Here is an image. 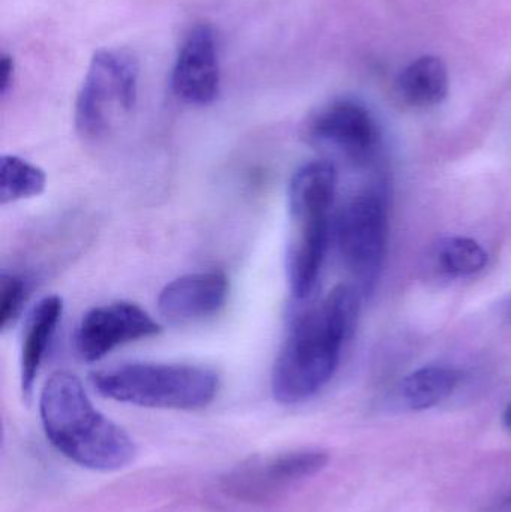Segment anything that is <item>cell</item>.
<instances>
[{
    "instance_id": "cell-1",
    "label": "cell",
    "mask_w": 511,
    "mask_h": 512,
    "mask_svg": "<svg viewBox=\"0 0 511 512\" xmlns=\"http://www.w3.org/2000/svg\"><path fill=\"white\" fill-rule=\"evenodd\" d=\"M363 297L356 285L342 283L296 316L273 366L275 400L284 405L306 402L332 381L345 343L356 330Z\"/></svg>"
},
{
    "instance_id": "cell-2",
    "label": "cell",
    "mask_w": 511,
    "mask_h": 512,
    "mask_svg": "<svg viewBox=\"0 0 511 512\" xmlns=\"http://www.w3.org/2000/svg\"><path fill=\"white\" fill-rule=\"evenodd\" d=\"M39 414L51 445L81 468L116 472L137 456L131 436L93 406L74 373L59 370L47 379Z\"/></svg>"
},
{
    "instance_id": "cell-3",
    "label": "cell",
    "mask_w": 511,
    "mask_h": 512,
    "mask_svg": "<svg viewBox=\"0 0 511 512\" xmlns=\"http://www.w3.org/2000/svg\"><path fill=\"white\" fill-rule=\"evenodd\" d=\"M338 173L330 161H312L300 167L288 186L290 239L287 249V277L294 300L312 297L332 233V209Z\"/></svg>"
},
{
    "instance_id": "cell-4",
    "label": "cell",
    "mask_w": 511,
    "mask_h": 512,
    "mask_svg": "<svg viewBox=\"0 0 511 512\" xmlns=\"http://www.w3.org/2000/svg\"><path fill=\"white\" fill-rule=\"evenodd\" d=\"M101 396L153 409L195 411L215 400L219 378L194 364L126 363L90 375Z\"/></svg>"
},
{
    "instance_id": "cell-5",
    "label": "cell",
    "mask_w": 511,
    "mask_h": 512,
    "mask_svg": "<svg viewBox=\"0 0 511 512\" xmlns=\"http://www.w3.org/2000/svg\"><path fill=\"white\" fill-rule=\"evenodd\" d=\"M389 212V192L378 183L354 195L333 225L339 255L363 295L374 292L386 262Z\"/></svg>"
},
{
    "instance_id": "cell-6",
    "label": "cell",
    "mask_w": 511,
    "mask_h": 512,
    "mask_svg": "<svg viewBox=\"0 0 511 512\" xmlns=\"http://www.w3.org/2000/svg\"><path fill=\"white\" fill-rule=\"evenodd\" d=\"M138 62L128 51L93 54L75 102V128L81 137H105L137 104Z\"/></svg>"
},
{
    "instance_id": "cell-7",
    "label": "cell",
    "mask_w": 511,
    "mask_h": 512,
    "mask_svg": "<svg viewBox=\"0 0 511 512\" xmlns=\"http://www.w3.org/2000/svg\"><path fill=\"white\" fill-rule=\"evenodd\" d=\"M329 460V454L320 450L281 451L251 457L222 477L221 489L228 498L242 504H267L320 474Z\"/></svg>"
},
{
    "instance_id": "cell-8",
    "label": "cell",
    "mask_w": 511,
    "mask_h": 512,
    "mask_svg": "<svg viewBox=\"0 0 511 512\" xmlns=\"http://www.w3.org/2000/svg\"><path fill=\"white\" fill-rule=\"evenodd\" d=\"M306 135L315 146L366 164L380 146V129L371 111L353 99H338L309 120Z\"/></svg>"
},
{
    "instance_id": "cell-9",
    "label": "cell",
    "mask_w": 511,
    "mask_h": 512,
    "mask_svg": "<svg viewBox=\"0 0 511 512\" xmlns=\"http://www.w3.org/2000/svg\"><path fill=\"white\" fill-rule=\"evenodd\" d=\"M161 333V325L138 304L114 301L93 307L75 331V351L87 363L107 357L111 351Z\"/></svg>"
},
{
    "instance_id": "cell-10",
    "label": "cell",
    "mask_w": 511,
    "mask_h": 512,
    "mask_svg": "<svg viewBox=\"0 0 511 512\" xmlns=\"http://www.w3.org/2000/svg\"><path fill=\"white\" fill-rule=\"evenodd\" d=\"M218 47L209 24H197L186 36L171 74L174 95L189 105L212 104L219 95Z\"/></svg>"
},
{
    "instance_id": "cell-11",
    "label": "cell",
    "mask_w": 511,
    "mask_h": 512,
    "mask_svg": "<svg viewBox=\"0 0 511 512\" xmlns=\"http://www.w3.org/2000/svg\"><path fill=\"white\" fill-rule=\"evenodd\" d=\"M230 283L222 271H200L174 279L158 297L159 313L171 324H191L216 315L227 301Z\"/></svg>"
},
{
    "instance_id": "cell-12",
    "label": "cell",
    "mask_w": 511,
    "mask_h": 512,
    "mask_svg": "<svg viewBox=\"0 0 511 512\" xmlns=\"http://www.w3.org/2000/svg\"><path fill=\"white\" fill-rule=\"evenodd\" d=\"M62 313V298L48 295L38 301L27 316L20 349L21 390L26 397L32 393L33 384L56 336Z\"/></svg>"
},
{
    "instance_id": "cell-13",
    "label": "cell",
    "mask_w": 511,
    "mask_h": 512,
    "mask_svg": "<svg viewBox=\"0 0 511 512\" xmlns=\"http://www.w3.org/2000/svg\"><path fill=\"white\" fill-rule=\"evenodd\" d=\"M449 71L437 56H422L411 62L396 80V93L404 104L432 108L449 95Z\"/></svg>"
},
{
    "instance_id": "cell-14",
    "label": "cell",
    "mask_w": 511,
    "mask_h": 512,
    "mask_svg": "<svg viewBox=\"0 0 511 512\" xmlns=\"http://www.w3.org/2000/svg\"><path fill=\"white\" fill-rule=\"evenodd\" d=\"M461 382V373L453 367L426 366L402 379L401 399L413 411H426L449 399Z\"/></svg>"
},
{
    "instance_id": "cell-15",
    "label": "cell",
    "mask_w": 511,
    "mask_h": 512,
    "mask_svg": "<svg viewBox=\"0 0 511 512\" xmlns=\"http://www.w3.org/2000/svg\"><path fill=\"white\" fill-rule=\"evenodd\" d=\"M435 267L444 276L470 277L485 270L489 255L477 240L470 237H444L435 245Z\"/></svg>"
},
{
    "instance_id": "cell-16",
    "label": "cell",
    "mask_w": 511,
    "mask_h": 512,
    "mask_svg": "<svg viewBox=\"0 0 511 512\" xmlns=\"http://www.w3.org/2000/svg\"><path fill=\"white\" fill-rule=\"evenodd\" d=\"M47 176L41 168L15 155L2 156L0 161V201L3 206L45 191Z\"/></svg>"
},
{
    "instance_id": "cell-17",
    "label": "cell",
    "mask_w": 511,
    "mask_h": 512,
    "mask_svg": "<svg viewBox=\"0 0 511 512\" xmlns=\"http://www.w3.org/2000/svg\"><path fill=\"white\" fill-rule=\"evenodd\" d=\"M29 294L27 280L18 274L3 273L0 279V328L8 330L20 316Z\"/></svg>"
},
{
    "instance_id": "cell-18",
    "label": "cell",
    "mask_w": 511,
    "mask_h": 512,
    "mask_svg": "<svg viewBox=\"0 0 511 512\" xmlns=\"http://www.w3.org/2000/svg\"><path fill=\"white\" fill-rule=\"evenodd\" d=\"M14 80V60L9 54H2L0 59V92L5 96L12 87Z\"/></svg>"
},
{
    "instance_id": "cell-19",
    "label": "cell",
    "mask_w": 511,
    "mask_h": 512,
    "mask_svg": "<svg viewBox=\"0 0 511 512\" xmlns=\"http://www.w3.org/2000/svg\"><path fill=\"white\" fill-rule=\"evenodd\" d=\"M504 423L511 430V403L507 406L506 412H504Z\"/></svg>"
},
{
    "instance_id": "cell-20",
    "label": "cell",
    "mask_w": 511,
    "mask_h": 512,
    "mask_svg": "<svg viewBox=\"0 0 511 512\" xmlns=\"http://www.w3.org/2000/svg\"><path fill=\"white\" fill-rule=\"evenodd\" d=\"M509 318H510V321H511V301H510V304H509Z\"/></svg>"
},
{
    "instance_id": "cell-21",
    "label": "cell",
    "mask_w": 511,
    "mask_h": 512,
    "mask_svg": "<svg viewBox=\"0 0 511 512\" xmlns=\"http://www.w3.org/2000/svg\"><path fill=\"white\" fill-rule=\"evenodd\" d=\"M509 504H510V507H511V499H510V501H509Z\"/></svg>"
}]
</instances>
